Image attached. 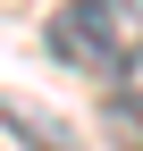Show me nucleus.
<instances>
[{
  "mask_svg": "<svg viewBox=\"0 0 143 151\" xmlns=\"http://www.w3.org/2000/svg\"><path fill=\"white\" fill-rule=\"evenodd\" d=\"M42 42L76 76H126L143 59V0H59Z\"/></svg>",
  "mask_w": 143,
  "mask_h": 151,
  "instance_id": "f257e3e1",
  "label": "nucleus"
}]
</instances>
